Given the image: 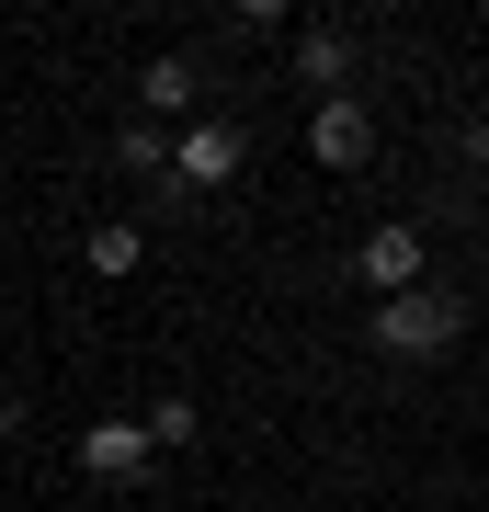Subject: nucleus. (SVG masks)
I'll use <instances>...</instances> for the list:
<instances>
[{
	"instance_id": "obj_1",
	"label": "nucleus",
	"mask_w": 489,
	"mask_h": 512,
	"mask_svg": "<svg viewBox=\"0 0 489 512\" xmlns=\"http://www.w3.org/2000/svg\"><path fill=\"white\" fill-rule=\"evenodd\" d=\"M364 342H376L387 365H433V353H455V342H467V296H455V285H410V296H376Z\"/></svg>"
},
{
	"instance_id": "obj_2",
	"label": "nucleus",
	"mask_w": 489,
	"mask_h": 512,
	"mask_svg": "<svg viewBox=\"0 0 489 512\" xmlns=\"http://www.w3.org/2000/svg\"><path fill=\"white\" fill-rule=\"evenodd\" d=\"M239 160H251V126H228V114H194V126H171V171H160V205L239 183Z\"/></svg>"
},
{
	"instance_id": "obj_3",
	"label": "nucleus",
	"mask_w": 489,
	"mask_h": 512,
	"mask_svg": "<svg viewBox=\"0 0 489 512\" xmlns=\"http://www.w3.org/2000/svg\"><path fill=\"white\" fill-rule=\"evenodd\" d=\"M421 262H433V251H421V228H410V217H376V228H364V251H353V274H364V296H410V285H433Z\"/></svg>"
},
{
	"instance_id": "obj_4",
	"label": "nucleus",
	"mask_w": 489,
	"mask_h": 512,
	"mask_svg": "<svg viewBox=\"0 0 489 512\" xmlns=\"http://www.w3.org/2000/svg\"><path fill=\"white\" fill-rule=\"evenodd\" d=\"M308 160L319 171H364V160H376V114H364V92H342V103L308 114Z\"/></svg>"
},
{
	"instance_id": "obj_5",
	"label": "nucleus",
	"mask_w": 489,
	"mask_h": 512,
	"mask_svg": "<svg viewBox=\"0 0 489 512\" xmlns=\"http://www.w3.org/2000/svg\"><path fill=\"white\" fill-rule=\"evenodd\" d=\"M137 114H148V126H194V114H205V69L160 46V57L137 69Z\"/></svg>"
},
{
	"instance_id": "obj_6",
	"label": "nucleus",
	"mask_w": 489,
	"mask_h": 512,
	"mask_svg": "<svg viewBox=\"0 0 489 512\" xmlns=\"http://www.w3.org/2000/svg\"><path fill=\"white\" fill-rule=\"evenodd\" d=\"M80 467H91V478H114V490H126V478H148V467H160V456H148V433H137V421H91V433H80Z\"/></svg>"
},
{
	"instance_id": "obj_7",
	"label": "nucleus",
	"mask_w": 489,
	"mask_h": 512,
	"mask_svg": "<svg viewBox=\"0 0 489 512\" xmlns=\"http://www.w3.org/2000/svg\"><path fill=\"white\" fill-rule=\"evenodd\" d=\"M296 80H308L319 103L353 92V35H342V23H308V35H296Z\"/></svg>"
},
{
	"instance_id": "obj_8",
	"label": "nucleus",
	"mask_w": 489,
	"mask_h": 512,
	"mask_svg": "<svg viewBox=\"0 0 489 512\" xmlns=\"http://www.w3.org/2000/svg\"><path fill=\"white\" fill-rule=\"evenodd\" d=\"M137 433H148V456H194L205 410H194V399H182V387H171V399H148V410H137Z\"/></svg>"
},
{
	"instance_id": "obj_9",
	"label": "nucleus",
	"mask_w": 489,
	"mask_h": 512,
	"mask_svg": "<svg viewBox=\"0 0 489 512\" xmlns=\"http://www.w3.org/2000/svg\"><path fill=\"white\" fill-rule=\"evenodd\" d=\"M80 262H91V274H137V262H148V228H137V217H91Z\"/></svg>"
},
{
	"instance_id": "obj_10",
	"label": "nucleus",
	"mask_w": 489,
	"mask_h": 512,
	"mask_svg": "<svg viewBox=\"0 0 489 512\" xmlns=\"http://www.w3.org/2000/svg\"><path fill=\"white\" fill-rule=\"evenodd\" d=\"M114 171H137V183L160 194V171H171V126H148V114H126V126H114Z\"/></svg>"
},
{
	"instance_id": "obj_11",
	"label": "nucleus",
	"mask_w": 489,
	"mask_h": 512,
	"mask_svg": "<svg viewBox=\"0 0 489 512\" xmlns=\"http://www.w3.org/2000/svg\"><path fill=\"white\" fill-rule=\"evenodd\" d=\"M444 148H455V171H489V103H478V114H455V137H444Z\"/></svg>"
},
{
	"instance_id": "obj_12",
	"label": "nucleus",
	"mask_w": 489,
	"mask_h": 512,
	"mask_svg": "<svg viewBox=\"0 0 489 512\" xmlns=\"http://www.w3.org/2000/svg\"><path fill=\"white\" fill-rule=\"evenodd\" d=\"M35 433V399H23V387H0V444H23Z\"/></svg>"
},
{
	"instance_id": "obj_13",
	"label": "nucleus",
	"mask_w": 489,
	"mask_h": 512,
	"mask_svg": "<svg viewBox=\"0 0 489 512\" xmlns=\"http://www.w3.org/2000/svg\"><path fill=\"white\" fill-rule=\"evenodd\" d=\"M421 512H455V501H421Z\"/></svg>"
}]
</instances>
